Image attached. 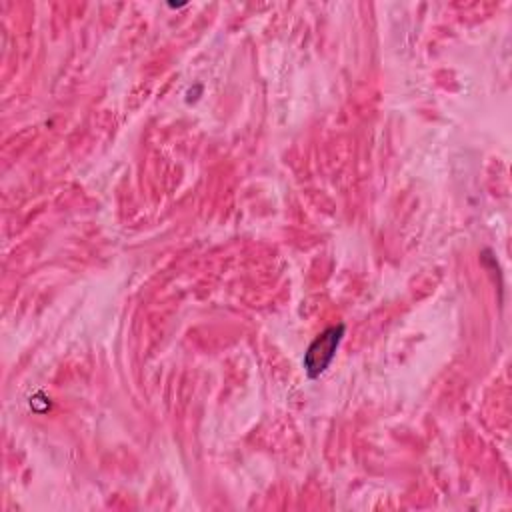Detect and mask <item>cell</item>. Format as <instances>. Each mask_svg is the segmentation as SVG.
Wrapping results in <instances>:
<instances>
[{"instance_id":"cell-1","label":"cell","mask_w":512,"mask_h":512,"mask_svg":"<svg viewBox=\"0 0 512 512\" xmlns=\"http://www.w3.org/2000/svg\"><path fill=\"white\" fill-rule=\"evenodd\" d=\"M342 336H344V324H338V326L326 328L322 334H318L310 342V346L304 354V360H302L304 370L310 378L320 376L330 366V362L342 342Z\"/></svg>"}]
</instances>
